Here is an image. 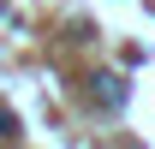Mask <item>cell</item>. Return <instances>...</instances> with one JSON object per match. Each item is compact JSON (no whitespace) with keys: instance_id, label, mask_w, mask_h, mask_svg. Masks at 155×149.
<instances>
[{"instance_id":"2","label":"cell","mask_w":155,"mask_h":149,"mask_svg":"<svg viewBox=\"0 0 155 149\" xmlns=\"http://www.w3.org/2000/svg\"><path fill=\"white\" fill-rule=\"evenodd\" d=\"M0 137H18V119H12L6 108H0Z\"/></svg>"},{"instance_id":"1","label":"cell","mask_w":155,"mask_h":149,"mask_svg":"<svg viewBox=\"0 0 155 149\" xmlns=\"http://www.w3.org/2000/svg\"><path fill=\"white\" fill-rule=\"evenodd\" d=\"M96 101H101V108H119V101H125V84H119L114 72H107V78H96Z\"/></svg>"}]
</instances>
